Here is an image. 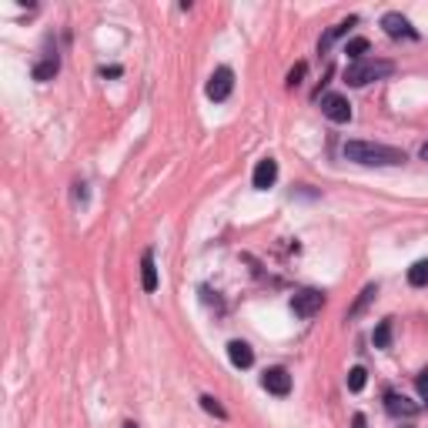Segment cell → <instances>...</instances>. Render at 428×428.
<instances>
[{"mask_svg": "<svg viewBox=\"0 0 428 428\" xmlns=\"http://www.w3.org/2000/svg\"><path fill=\"white\" fill-rule=\"evenodd\" d=\"M375 348H391V318H385V321H378V328H375Z\"/></svg>", "mask_w": 428, "mask_h": 428, "instance_id": "17", "label": "cell"}, {"mask_svg": "<svg viewBox=\"0 0 428 428\" xmlns=\"http://www.w3.org/2000/svg\"><path fill=\"white\" fill-rule=\"evenodd\" d=\"M345 161L365 164V168H395L405 164V151L391 148V144H375V141H345Z\"/></svg>", "mask_w": 428, "mask_h": 428, "instance_id": "1", "label": "cell"}, {"mask_svg": "<svg viewBox=\"0 0 428 428\" xmlns=\"http://www.w3.org/2000/svg\"><path fill=\"white\" fill-rule=\"evenodd\" d=\"M57 71H60V57H57V47L51 51V40H47V51L40 57V64L34 67V77H37V80H54Z\"/></svg>", "mask_w": 428, "mask_h": 428, "instance_id": "10", "label": "cell"}, {"mask_svg": "<svg viewBox=\"0 0 428 428\" xmlns=\"http://www.w3.org/2000/svg\"><path fill=\"white\" fill-rule=\"evenodd\" d=\"M382 27H385V34H388V37H409V40H418V31H415V27L409 24V17H402V14H395V10L382 17Z\"/></svg>", "mask_w": 428, "mask_h": 428, "instance_id": "8", "label": "cell"}, {"mask_svg": "<svg viewBox=\"0 0 428 428\" xmlns=\"http://www.w3.org/2000/svg\"><path fill=\"white\" fill-rule=\"evenodd\" d=\"M261 388L268 391V395L284 398V395L291 391V375L284 372V368H268V372L261 375Z\"/></svg>", "mask_w": 428, "mask_h": 428, "instance_id": "6", "label": "cell"}, {"mask_svg": "<svg viewBox=\"0 0 428 428\" xmlns=\"http://www.w3.org/2000/svg\"><path fill=\"white\" fill-rule=\"evenodd\" d=\"M409 284L411 288H428V258L415 261L409 268Z\"/></svg>", "mask_w": 428, "mask_h": 428, "instance_id": "15", "label": "cell"}, {"mask_svg": "<svg viewBox=\"0 0 428 428\" xmlns=\"http://www.w3.org/2000/svg\"><path fill=\"white\" fill-rule=\"evenodd\" d=\"M354 24H358V17H348V20H341V24H335V27L321 37V44H318V47H321V51H328V47H332V40L345 37V34H348V27H354Z\"/></svg>", "mask_w": 428, "mask_h": 428, "instance_id": "14", "label": "cell"}, {"mask_svg": "<svg viewBox=\"0 0 428 428\" xmlns=\"http://www.w3.org/2000/svg\"><path fill=\"white\" fill-rule=\"evenodd\" d=\"M321 308H325V291H315V288H305L291 298V311L298 318H315Z\"/></svg>", "mask_w": 428, "mask_h": 428, "instance_id": "4", "label": "cell"}, {"mask_svg": "<svg viewBox=\"0 0 428 428\" xmlns=\"http://www.w3.org/2000/svg\"><path fill=\"white\" fill-rule=\"evenodd\" d=\"M368 51H372V44H368L365 37H352L348 44H345V54L352 57L354 64H358V60H365V54H368Z\"/></svg>", "mask_w": 428, "mask_h": 428, "instance_id": "16", "label": "cell"}, {"mask_svg": "<svg viewBox=\"0 0 428 428\" xmlns=\"http://www.w3.org/2000/svg\"><path fill=\"white\" fill-rule=\"evenodd\" d=\"M201 409L207 411V415H214V418H228V411H224V405L214 398V395H201Z\"/></svg>", "mask_w": 428, "mask_h": 428, "instance_id": "18", "label": "cell"}, {"mask_svg": "<svg viewBox=\"0 0 428 428\" xmlns=\"http://www.w3.org/2000/svg\"><path fill=\"white\" fill-rule=\"evenodd\" d=\"M124 428H137V425H134V422H124Z\"/></svg>", "mask_w": 428, "mask_h": 428, "instance_id": "25", "label": "cell"}, {"mask_svg": "<svg viewBox=\"0 0 428 428\" xmlns=\"http://www.w3.org/2000/svg\"><path fill=\"white\" fill-rule=\"evenodd\" d=\"M321 114H325L328 121H335V124H348V121H352V104H348V97H341V94H325V97H321Z\"/></svg>", "mask_w": 428, "mask_h": 428, "instance_id": "5", "label": "cell"}, {"mask_svg": "<svg viewBox=\"0 0 428 428\" xmlns=\"http://www.w3.org/2000/svg\"><path fill=\"white\" fill-rule=\"evenodd\" d=\"M141 288L144 291H157V264H154V251L141 255Z\"/></svg>", "mask_w": 428, "mask_h": 428, "instance_id": "12", "label": "cell"}, {"mask_svg": "<svg viewBox=\"0 0 428 428\" xmlns=\"http://www.w3.org/2000/svg\"><path fill=\"white\" fill-rule=\"evenodd\" d=\"M101 74H104V77H117V74H121V67H104Z\"/></svg>", "mask_w": 428, "mask_h": 428, "instance_id": "22", "label": "cell"}, {"mask_svg": "<svg viewBox=\"0 0 428 428\" xmlns=\"http://www.w3.org/2000/svg\"><path fill=\"white\" fill-rule=\"evenodd\" d=\"M275 181H278V161H275V157H261L258 164H255L251 185L258 187V191H268Z\"/></svg>", "mask_w": 428, "mask_h": 428, "instance_id": "7", "label": "cell"}, {"mask_svg": "<svg viewBox=\"0 0 428 428\" xmlns=\"http://www.w3.org/2000/svg\"><path fill=\"white\" fill-rule=\"evenodd\" d=\"M228 358H231L234 368H251V365H255V352H251L248 341H231V345H228Z\"/></svg>", "mask_w": 428, "mask_h": 428, "instance_id": "11", "label": "cell"}, {"mask_svg": "<svg viewBox=\"0 0 428 428\" xmlns=\"http://www.w3.org/2000/svg\"><path fill=\"white\" fill-rule=\"evenodd\" d=\"M231 91H234V71H231V67H218V71L211 74V80H207L205 94L214 104H221V101L231 97Z\"/></svg>", "mask_w": 428, "mask_h": 428, "instance_id": "3", "label": "cell"}, {"mask_svg": "<svg viewBox=\"0 0 428 428\" xmlns=\"http://www.w3.org/2000/svg\"><path fill=\"white\" fill-rule=\"evenodd\" d=\"M305 71H308V64H295V67L288 71V80H284V84H288V87H298L301 77H305Z\"/></svg>", "mask_w": 428, "mask_h": 428, "instance_id": "20", "label": "cell"}, {"mask_svg": "<svg viewBox=\"0 0 428 428\" xmlns=\"http://www.w3.org/2000/svg\"><path fill=\"white\" fill-rule=\"evenodd\" d=\"M391 74H395V64H391V60L365 57V60H358V64H352V67L345 71V80H348V87H365V84L385 80V77H391Z\"/></svg>", "mask_w": 428, "mask_h": 428, "instance_id": "2", "label": "cell"}, {"mask_svg": "<svg viewBox=\"0 0 428 428\" xmlns=\"http://www.w3.org/2000/svg\"><path fill=\"white\" fill-rule=\"evenodd\" d=\"M375 295H378V284H365V288H361V295H358V301H354L352 308H348V318H358V315H361V311H365V308H368V305L375 301Z\"/></svg>", "mask_w": 428, "mask_h": 428, "instance_id": "13", "label": "cell"}, {"mask_svg": "<svg viewBox=\"0 0 428 428\" xmlns=\"http://www.w3.org/2000/svg\"><path fill=\"white\" fill-rule=\"evenodd\" d=\"M354 428H365V415H354Z\"/></svg>", "mask_w": 428, "mask_h": 428, "instance_id": "23", "label": "cell"}, {"mask_svg": "<svg viewBox=\"0 0 428 428\" xmlns=\"http://www.w3.org/2000/svg\"><path fill=\"white\" fill-rule=\"evenodd\" d=\"M422 161H428V144H422Z\"/></svg>", "mask_w": 428, "mask_h": 428, "instance_id": "24", "label": "cell"}, {"mask_svg": "<svg viewBox=\"0 0 428 428\" xmlns=\"http://www.w3.org/2000/svg\"><path fill=\"white\" fill-rule=\"evenodd\" d=\"M385 409H388V415H395V418H411L415 411H418V405H411L405 395H398V391H385Z\"/></svg>", "mask_w": 428, "mask_h": 428, "instance_id": "9", "label": "cell"}, {"mask_svg": "<svg viewBox=\"0 0 428 428\" xmlns=\"http://www.w3.org/2000/svg\"><path fill=\"white\" fill-rule=\"evenodd\" d=\"M415 385H418V391H422V398L428 402V368H422L418 372V378H415Z\"/></svg>", "mask_w": 428, "mask_h": 428, "instance_id": "21", "label": "cell"}, {"mask_svg": "<svg viewBox=\"0 0 428 428\" xmlns=\"http://www.w3.org/2000/svg\"><path fill=\"white\" fill-rule=\"evenodd\" d=\"M365 382H368V372H365L361 365H358V368H352V372H348V391H354V395H358V391L365 388Z\"/></svg>", "mask_w": 428, "mask_h": 428, "instance_id": "19", "label": "cell"}]
</instances>
